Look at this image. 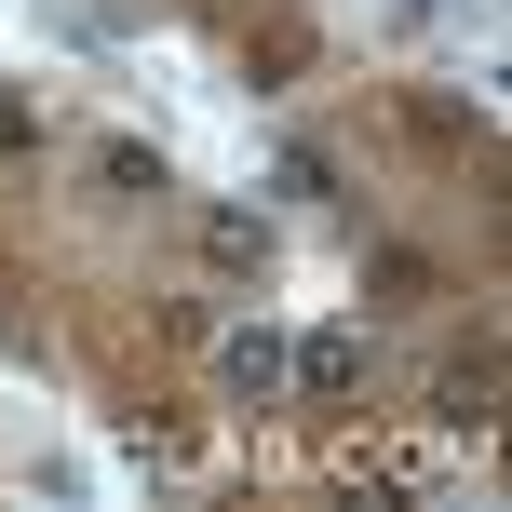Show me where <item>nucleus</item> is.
Instances as JSON below:
<instances>
[{
  "mask_svg": "<svg viewBox=\"0 0 512 512\" xmlns=\"http://www.w3.org/2000/svg\"><path fill=\"white\" fill-rule=\"evenodd\" d=\"M351 378H364V337H310V364H297L310 405H351Z\"/></svg>",
  "mask_w": 512,
  "mask_h": 512,
  "instance_id": "nucleus-1",
  "label": "nucleus"
},
{
  "mask_svg": "<svg viewBox=\"0 0 512 512\" xmlns=\"http://www.w3.org/2000/svg\"><path fill=\"white\" fill-rule=\"evenodd\" d=\"M203 256L216 270H270V230H256V216H203Z\"/></svg>",
  "mask_w": 512,
  "mask_h": 512,
  "instance_id": "nucleus-2",
  "label": "nucleus"
},
{
  "mask_svg": "<svg viewBox=\"0 0 512 512\" xmlns=\"http://www.w3.org/2000/svg\"><path fill=\"white\" fill-rule=\"evenodd\" d=\"M230 391H256V405L283 391V337H270V324H256V337H230Z\"/></svg>",
  "mask_w": 512,
  "mask_h": 512,
  "instance_id": "nucleus-3",
  "label": "nucleus"
},
{
  "mask_svg": "<svg viewBox=\"0 0 512 512\" xmlns=\"http://www.w3.org/2000/svg\"><path fill=\"white\" fill-rule=\"evenodd\" d=\"M432 418H486V351H472V364H445V391H432Z\"/></svg>",
  "mask_w": 512,
  "mask_h": 512,
  "instance_id": "nucleus-4",
  "label": "nucleus"
}]
</instances>
